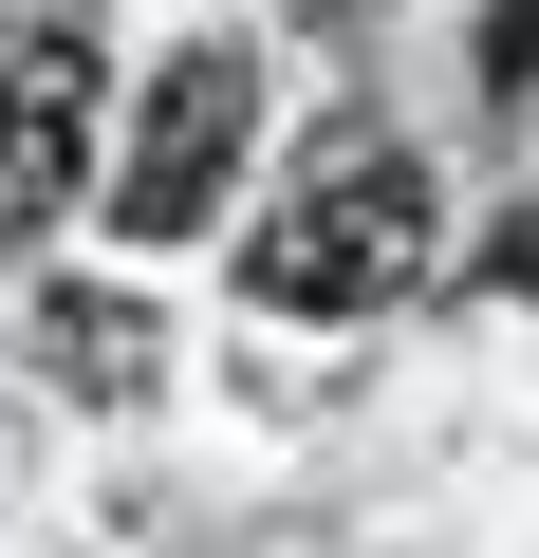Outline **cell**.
I'll return each mask as SVG.
<instances>
[{
	"label": "cell",
	"mask_w": 539,
	"mask_h": 558,
	"mask_svg": "<svg viewBox=\"0 0 539 558\" xmlns=\"http://www.w3.org/2000/svg\"><path fill=\"white\" fill-rule=\"evenodd\" d=\"M409 260H428V168H409V131L335 112L317 168L260 205L242 299H260V317H372V299H409Z\"/></svg>",
	"instance_id": "cell-1"
},
{
	"label": "cell",
	"mask_w": 539,
	"mask_h": 558,
	"mask_svg": "<svg viewBox=\"0 0 539 558\" xmlns=\"http://www.w3.org/2000/svg\"><path fill=\"white\" fill-rule=\"evenodd\" d=\"M242 131H260V57H242V38H186V57L149 75V112H131V168H112V242H186V223L223 205Z\"/></svg>",
	"instance_id": "cell-2"
},
{
	"label": "cell",
	"mask_w": 539,
	"mask_h": 558,
	"mask_svg": "<svg viewBox=\"0 0 539 558\" xmlns=\"http://www.w3.org/2000/svg\"><path fill=\"white\" fill-rule=\"evenodd\" d=\"M75 168H94V57H75L57 20H0V242L57 223Z\"/></svg>",
	"instance_id": "cell-3"
},
{
	"label": "cell",
	"mask_w": 539,
	"mask_h": 558,
	"mask_svg": "<svg viewBox=\"0 0 539 558\" xmlns=\"http://www.w3.org/2000/svg\"><path fill=\"white\" fill-rule=\"evenodd\" d=\"M38 354H57L75 391H149V373H168V317L112 299V279H57V299H38Z\"/></svg>",
	"instance_id": "cell-4"
},
{
	"label": "cell",
	"mask_w": 539,
	"mask_h": 558,
	"mask_svg": "<svg viewBox=\"0 0 539 558\" xmlns=\"http://www.w3.org/2000/svg\"><path fill=\"white\" fill-rule=\"evenodd\" d=\"M483 94L539 112V0H483Z\"/></svg>",
	"instance_id": "cell-5"
},
{
	"label": "cell",
	"mask_w": 539,
	"mask_h": 558,
	"mask_svg": "<svg viewBox=\"0 0 539 558\" xmlns=\"http://www.w3.org/2000/svg\"><path fill=\"white\" fill-rule=\"evenodd\" d=\"M483 279H502V299H539V205H520V223L483 242Z\"/></svg>",
	"instance_id": "cell-6"
}]
</instances>
